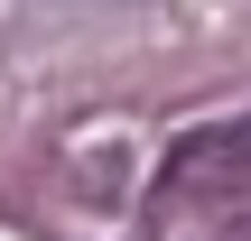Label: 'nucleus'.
I'll use <instances>...</instances> for the list:
<instances>
[{"label":"nucleus","mask_w":251,"mask_h":241,"mask_svg":"<svg viewBox=\"0 0 251 241\" xmlns=\"http://www.w3.org/2000/svg\"><path fill=\"white\" fill-rule=\"evenodd\" d=\"M224 195H251V111L186 130L158 167V204H224Z\"/></svg>","instance_id":"f257e3e1"},{"label":"nucleus","mask_w":251,"mask_h":241,"mask_svg":"<svg viewBox=\"0 0 251 241\" xmlns=\"http://www.w3.org/2000/svg\"><path fill=\"white\" fill-rule=\"evenodd\" d=\"M214 241H251V214H233V223H224V232H214Z\"/></svg>","instance_id":"f03ea898"}]
</instances>
